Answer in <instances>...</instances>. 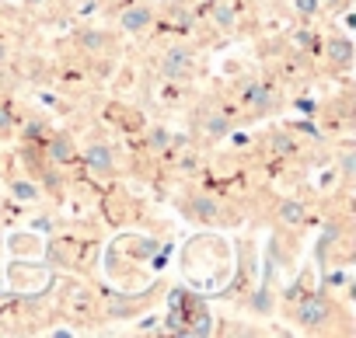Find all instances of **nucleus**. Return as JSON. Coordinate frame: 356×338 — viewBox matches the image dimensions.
Here are the masks:
<instances>
[{"mask_svg":"<svg viewBox=\"0 0 356 338\" xmlns=\"http://www.w3.org/2000/svg\"><path fill=\"white\" fill-rule=\"evenodd\" d=\"M339 164H342V178L349 182V178L356 175V153H353V150H342V157H339Z\"/></svg>","mask_w":356,"mask_h":338,"instance_id":"obj_12","label":"nucleus"},{"mask_svg":"<svg viewBox=\"0 0 356 338\" xmlns=\"http://www.w3.org/2000/svg\"><path fill=\"white\" fill-rule=\"evenodd\" d=\"M273 150H280V153H293V140L283 136V133H276V136H273Z\"/></svg>","mask_w":356,"mask_h":338,"instance_id":"obj_15","label":"nucleus"},{"mask_svg":"<svg viewBox=\"0 0 356 338\" xmlns=\"http://www.w3.org/2000/svg\"><path fill=\"white\" fill-rule=\"evenodd\" d=\"M280 220L283 223H300L304 220V206L300 203H283L280 206Z\"/></svg>","mask_w":356,"mask_h":338,"instance_id":"obj_11","label":"nucleus"},{"mask_svg":"<svg viewBox=\"0 0 356 338\" xmlns=\"http://www.w3.org/2000/svg\"><path fill=\"white\" fill-rule=\"evenodd\" d=\"M29 4H42V0H29Z\"/></svg>","mask_w":356,"mask_h":338,"instance_id":"obj_23","label":"nucleus"},{"mask_svg":"<svg viewBox=\"0 0 356 338\" xmlns=\"http://www.w3.org/2000/svg\"><path fill=\"white\" fill-rule=\"evenodd\" d=\"M4 60H8V46L0 42V67H4Z\"/></svg>","mask_w":356,"mask_h":338,"instance_id":"obj_21","label":"nucleus"},{"mask_svg":"<svg viewBox=\"0 0 356 338\" xmlns=\"http://www.w3.org/2000/svg\"><path fill=\"white\" fill-rule=\"evenodd\" d=\"M11 126V115H8V108H0V129H8Z\"/></svg>","mask_w":356,"mask_h":338,"instance_id":"obj_20","label":"nucleus"},{"mask_svg":"<svg viewBox=\"0 0 356 338\" xmlns=\"http://www.w3.org/2000/svg\"><path fill=\"white\" fill-rule=\"evenodd\" d=\"M25 133H29V136H39V133H42V122H29Z\"/></svg>","mask_w":356,"mask_h":338,"instance_id":"obj_19","label":"nucleus"},{"mask_svg":"<svg viewBox=\"0 0 356 338\" xmlns=\"http://www.w3.org/2000/svg\"><path fill=\"white\" fill-rule=\"evenodd\" d=\"M49 157L60 160V164H67V160L74 157V143H70V136H53V140H49Z\"/></svg>","mask_w":356,"mask_h":338,"instance_id":"obj_8","label":"nucleus"},{"mask_svg":"<svg viewBox=\"0 0 356 338\" xmlns=\"http://www.w3.org/2000/svg\"><path fill=\"white\" fill-rule=\"evenodd\" d=\"M11 192H15L18 199H35V196H39V192H35L29 182H15V185H11Z\"/></svg>","mask_w":356,"mask_h":338,"instance_id":"obj_16","label":"nucleus"},{"mask_svg":"<svg viewBox=\"0 0 356 338\" xmlns=\"http://www.w3.org/2000/svg\"><path fill=\"white\" fill-rule=\"evenodd\" d=\"M213 4H217V0H213Z\"/></svg>","mask_w":356,"mask_h":338,"instance_id":"obj_24","label":"nucleus"},{"mask_svg":"<svg viewBox=\"0 0 356 338\" xmlns=\"http://www.w3.org/2000/svg\"><path fill=\"white\" fill-rule=\"evenodd\" d=\"M293 8H297L300 15H318L321 4H318V0H293Z\"/></svg>","mask_w":356,"mask_h":338,"instance_id":"obj_17","label":"nucleus"},{"mask_svg":"<svg viewBox=\"0 0 356 338\" xmlns=\"http://www.w3.org/2000/svg\"><path fill=\"white\" fill-rule=\"evenodd\" d=\"M168 143H171L168 129H150V146H154V150H161V146H168Z\"/></svg>","mask_w":356,"mask_h":338,"instance_id":"obj_14","label":"nucleus"},{"mask_svg":"<svg viewBox=\"0 0 356 338\" xmlns=\"http://www.w3.org/2000/svg\"><path fill=\"white\" fill-rule=\"evenodd\" d=\"M328 60L335 67H349L353 63V42L349 39H328Z\"/></svg>","mask_w":356,"mask_h":338,"instance_id":"obj_7","label":"nucleus"},{"mask_svg":"<svg viewBox=\"0 0 356 338\" xmlns=\"http://www.w3.org/2000/svg\"><path fill=\"white\" fill-rule=\"evenodd\" d=\"M77 39H81L84 49H105V46H108V35H105V32H81Z\"/></svg>","mask_w":356,"mask_h":338,"instance_id":"obj_10","label":"nucleus"},{"mask_svg":"<svg viewBox=\"0 0 356 338\" xmlns=\"http://www.w3.org/2000/svg\"><path fill=\"white\" fill-rule=\"evenodd\" d=\"M231 133V119L227 115H210L207 119V136H227Z\"/></svg>","mask_w":356,"mask_h":338,"instance_id":"obj_9","label":"nucleus"},{"mask_svg":"<svg viewBox=\"0 0 356 338\" xmlns=\"http://www.w3.org/2000/svg\"><path fill=\"white\" fill-rule=\"evenodd\" d=\"M150 22H154V15H150V8H143V4H136V8H126V11L119 15V25H122V32H143Z\"/></svg>","mask_w":356,"mask_h":338,"instance_id":"obj_4","label":"nucleus"},{"mask_svg":"<svg viewBox=\"0 0 356 338\" xmlns=\"http://www.w3.org/2000/svg\"><path fill=\"white\" fill-rule=\"evenodd\" d=\"M297 46H300V49H314L318 42H314V35H311V32H297Z\"/></svg>","mask_w":356,"mask_h":338,"instance_id":"obj_18","label":"nucleus"},{"mask_svg":"<svg viewBox=\"0 0 356 338\" xmlns=\"http://www.w3.org/2000/svg\"><path fill=\"white\" fill-rule=\"evenodd\" d=\"M217 199H210V196H193L189 203H186V217H196V220H217Z\"/></svg>","mask_w":356,"mask_h":338,"instance_id":"obj_6","label":"nucleus"},{"mask_svg":"<svg viewBox=\"0 0 356 338\" xmlns=\"http://www.w3.org/2000/svg\"><path fill=\"white\" fill-rule=\"evenodd\" d=\"M328 317H332V307H328L321 296H307V300H300V307L293 310V321H297L300 328H325Z\"/></svg>","mask_w":356,"mask_h":338,"instance_id":"obj_2","label":"nucleus"},{"mask_svg":"<svg viewBox=\"0 0 356 338\" xmlns=\"http://www.w3.org/2000/svg\"><path fill=\"white\" fill-rule=\"evenodd\" d=\"M84 160H88V167H91V171H98V175H112V167H115V160H112V150H108V146H102V143L88 146Z\"/></svg>","mask_w":356,"mask_h":338,"instance_id":"obj_5","label":"nucleus"},{"mask_svg":"<svg viewBox=\"0 0 356 338\" xmlns=\"http://www.w3.org/2000/svg\"><path fill=\"white\" fill-rule=\"evenodd\" d=\"M193 67H196V60H193V53L182 49V46H171V49L157 60V74L168 77V81H186V77H193Z\"/></svg>","mask_w":356,"mask_h":338,"instance_id":"obj_1","label":"nucleus"},{"mask_svg":"<svg viewBox=\"0 0 356 338\" xmlns=\"http://www.w3.org/2000/svg\"><path fill=\"white\" fill-rule=\"evenodd\" d=\"M213 18H217V25H220V28H234V11H231L227 4H217Z\"/></svg>","mask_w":356,"mask_h":338,"instance_id":"obj_13","label":"nucleus"},{"mask_svg":"<svg viewBox=\"0 0 356 338\" xmlns=\"http://www.w3.org/2000/svg\"><path fill=\"white\" fill-rule=\"evenodd\" d=\"M318 4H328V8H339V0H318Z\"/></svg>","mask_w":356,"mask_h":338,"instance_id":"obj_22","label":"nucleus"},{"mask_svg":"<svg viewBox=\"0 0 356 338\" xmlns=\"http://www.w3.org/2000/svg\"><path fill=\"white\" fill-rule=\"evenodd\" d=\"M241 98H245V105H252L255 112H269V108L276 105V91H273L266 81H248L245 91H241Z\"/></svg>","mask_w":356,"mask_h":338,"instance_id":"obj_3","label":"nucleus"}]
</instances>
